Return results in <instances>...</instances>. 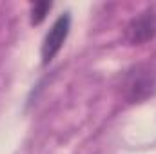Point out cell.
<instances>
[{
    "label": "cell",
    "instance_id": "6da1fadb",
    "mask_svg": "<svg viewBox=\"0 0 156 154\" xmlns=\"http://www.w3.org/2000/svg\"><path fill=\"white\" fill-rule=\"evenodd\" d=\"M156 94V67L138 64L131 67L122 80V96L129 103H140Z\"/></svg>",
    "mask_w": 156,
    "mask_h": 154
},
{
    "label": "cell",
    "instance_id": "3957f363",
    "mask_svg": "<svg viewBox=\"0 0 156 154\" xmlns=\"http://www.w3.org/2000/svg\"><path fill=\"white\" fill-rule=\"evenodd\" d=\"M156 37V13L145 11L134 16L125 27V40L131 45H142Z\"/></svg>",
    "mask_w": 156,
    "mask_h": 154
},
{
    "label": "cell",
    "instance_id": "7a4b0ae2",
    "mask_svg": "<svg viewBox=\"0 0 156 154\" xmlns=\"http://www.w3.org/2000/svg\"><path fill=\"white\" fill-rule=\"evenodd\" d=\"M69 29H71V16L67 13H64L55 20L49 33L44 38V44H42V64L44 65L51 64L53 58L58 54V51L62 49L64 42L69 35Z\"/></svg>",
    "mask_w": 156,
    "mask_h": 154
},
{
    "label": "cell",
    "instance_id": "277c9868",
    "mask_svg": "<svg viewBox=\"0 0 156 154\" xmlns=\"http://www.w3.org/2000/svg\"><path fill=\"white\" fill-rule=\"evenodd\" d=\"M49 9H51V4H49V2H35V4L31 5V24H33V26L42 24L44 18L47 16Z\"/></svg>",
    "mask_w": 156,
    "mask_h": 154
}]
</instances>
